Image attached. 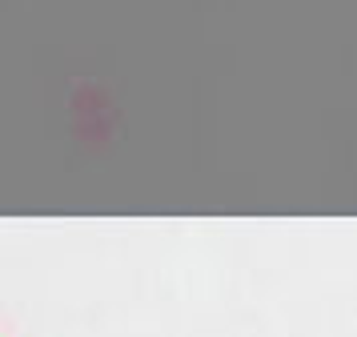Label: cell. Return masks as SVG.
I'll return each mask as SVG.
<instances>
[]
</instances>
